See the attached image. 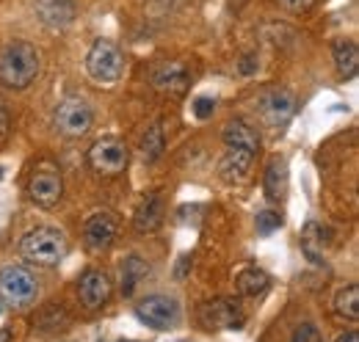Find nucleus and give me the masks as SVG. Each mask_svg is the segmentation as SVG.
Instances as JSON below:
<instances>
[{
  "label": "nucleus",
  "instance_id": "obj_9",
  "mask_svg": "<svg viewBox=\"0 0 359 342\" xmlns=\"http://www.w3.org/2000/svg\"><path fill=\"white\" fill-rule=\"evenodd\" d=\"M61 193H64V182H61V174L53 169V166H42L31 174L28 179V196L36 207L50 210L61 202Z\"/></svg>",
  "mask_w": 359,
  "mask_h": 342
},
{
  "label": "nucleus",
  "instance_id": "obj_30",
  "mask_svg": "<svg viewBox=\"0 0 359 342\" xmlns=\"http://www.w3.org/2000/svg\"><path fill=\"white\" fill-rule=\"evenodd\" d=\"M8 130V108H6V102L0 100V135Z\"/></svg>",
  "mask_w": 359,
  "mask_h": 342
},
{
  "label": "nucleus",
  "instance_id": "obj_10",
  "mask_svg": "<svg viewBox=\"0 0 359 342\" xmlns=\"http://www.w3.org/2000/svg\"><path fill=\"white\" fill-rule=\"evenodd\" d=\"M257 108H260L263 122H266L269 128L279 130L293 119L296 100H293V94H290V91H285V88H271V91H266V94L260 97Z\"/></svg>",
  "mask_w": 359,
  "mask_h": 342
},
{
  "label": "nucleus",
  "instance_id": "obj_19",
  "mask_svg": "<svg viewBox=\"0 0 359 342\" xmlns=\"http://www.w3.org/2000/svg\"><path fill=\"white\" fill-rule=\"evenodd\" d=\"M235 287H238V293L257 299V296H263V293L271 287V279H269V273H266V271H260V268H246V271H241V273H238Z\"/></svg>",
  "mask_w": 359,
  "mask_h": 342
},
{
  "label": "nucleus",
  "instance_id": "obj_17",
  "mask_svg": "<svg viewBox=\"0 0 359 342\" xmlns=\"http://www.w3.org/2000/svg\"><path fill=\"white\" fill-rule=\"evenodd\" d=\"M222 138H224L226 146H238V149H249L257 155L260 149V138H257V130L249 128L243 119H232L226 122L224 130H222Z\"/></svg>",
  "mask_w": 359,
  "mask_h": 342
},
{
  "label": "nucleus",
  "instance_id": "obj_27",
  "mask_svg": "<svg viewBox=\"0 0 359 342\" xmlns=\"http://www.w3.org/2000/svg\"><path fill=\"white\" fill-rule=\"evenodd\" d=\"M273 3L282 6V8L290 11V14H307L315 6V0H273Z\"/></svg>",
  "mask_w": 359,
  "mask_h": 342
},
{
  "label": "nucleus",
  "instance_id": "obj_23",
  "mask_svg": "<svg viewBox=\"0 0 359 342\" xmlns=\"http://www.w3.org/2000/svg\"><path fill=\"white\" fill-rule=\"evenodd\" d=\"M334 309H337V315H340V317H346V320H359V290H357V285H348V287H343V290L337 293V299H334Z\"/></svg>",
  "mask_w": 359,
  "mask_h": 342
},
{
  "label": "nucleus",
  "instance_id": "obj_21",
  "mask_svg": "<svg viewBox=\"0 0 359 342\" xmlns=\"http://www.w3.org/2000/svg\"><path fill=\"white\" fill-rule=\"evenodd\" d=\"M285 188H287V163L282 158H273L266 169V193L269 199H279L285 196Z\"/></svg>",
  "mask_w": 359,
  "mask_h": 342
},
{
  "label": "nucleus",
  "instance_id": "obj_34",
  "mask_svg": "<svg viewBox=\"0 0 359 342\" xmlns=\"http://www.w3.org/2000/svg\"><path fill=\"white\" fill-rule=\"evenodd\" d=\"M0 312H3V306H0Z\"/></svg>",
  "mask_w": 359,
  "mask_h": 342
},
{
  "label": "nucleus",
  "instance_id": "obj_28",
  "mask_svg": "<svg viewBox=\"0 0 359 342\" xmlns=\"http://www.w3.org/2000/svg\"><path fill=\"white\" fill-rule=\"evenodd\" d=\"M213 108H216V102H213L210 97H196V100H194V114H196V119H208V116L213 114Z\"/></svg>",
  "mask_w": 359,
  "mask_h": 342
},
{
  "label": "nucleus",
  "instance_id": "obj_25",
  "mask_svg": "<svg viewBox=\"0 0 359 342\" xmlns=\"http://www.w3.org/2000/svg\"><path fill=\"white\" fill-rule=\"evenodd\" d=\"M279 226H282V215L276 213V210H263V213L257 215V235H271Z\"/></svg>",
  "mask_w": 359,
  "mask_h": 342
},
{
  "label": "nucleus",
  "instance_id": "obj_24",
  "mask_svg": "<svg viewBox=\"0 0 359 342\" xmlns=\"http://www.w3.org/2000/svg\"><path fill=\"white\" fill-rule=\"evenodd\" d=\"M326 238H329V232L320 226V224H307V229H304V235H302V243H304V252L310 259H320L323 254V246H326Z\"/></svg>",
  "mask_w": 359,
  "mask_h": 342
},
{
  "label": "nucleus",
  "instance_id": "obj_14",
  "mask_svg": "<svg viewBox=\"0 0 359 342\" xmlns=\"http://www.w3.org/2000/svg\"><path fill=\"white\" fill-rule=\"evenodd\" d=\"M78 296H81L86 309H100L105 301L111 299V279L102 271L83 273L81 276V285H78Z\"/></svg>",
  "mask_w": 359,
  "mask_h": 342
},
{
  "label": "nucleus",
  "instance_id": "obj_3",
  "mask_svg": "<svg viewBox=\"0 0 359 342\" xmlns=\"http://www.w3.org/2000/svg\"><path fill=\"white\" fill-rule=\"evenodd\" d=\"M39 296L36 276L22 265H6L0 271V299L11 306H28Z\"/></svg>",
  "mask_w": 359,
  "mask_h": 342
},
{
  "label": "nucleus",
  "instance_id": "obj_15",
  "mask_svg": "<svg viewBox=\"0 0 359 342\" xmlns=\"http://www.w3.org/2000/svg\"><path fill=\"white\" fill-rule=\"evenodd\" d=\"M163 224V199L158 193H149L138 202L133 213V226L138 232H155Z\"/></svg>",
  "mask_w": 359,
  "mask_h": 342
},
{
  "label": "nucleus",
  "instance_id": "obj_5",
  "mask_svg": "<svg viewBox=\"0 0 359 342\" xmlns=\"http://www.w3.org/2000/svg\"><path fill=\"white\" fill-rule=\"evenodd\" d=\"M91 169L102 177H116L128 169L130 163V152L119 138H100L89 149Z\"/></svg>",
  "mask_w": 359,
  "mask_h": 342
},
{
  "label": "nucleus",
  "instance_id": "obj_8",
  "mask_svg": "<svg viewBox=\"0 0 359 342\" xmlns=\"http://www.w3.org/2000/svg\"><path fill=\"white\" fill-rule=\"evenodd\" d=\"M94 114H91L89 102L69 97L55 108V130L67 138H81L83 132H89Z\"/></svg>",
  "mask_w": 359,
  "mask_h": 342
},
{
  "label": "nucleus",
  "instance_id": "obj_6",
  "mask_svg": "<svg viewBox=\"0 0 359 342\" xmlns=\"http://www.w3.org/2000/svg\"><path fill=\"white\" fill-rule=\"evenodd\" d=\"M199 320L205 329L210 331H238L246 323V315L241 309V303L232 299H216L202 303L199 309Z\"/></svg>",
  "mask_w": 359,
  "mask_h": 342
},
{
  "label": "nucleus",
  "instance_id": "obj_13",
  "mask_svg": "<svg viewBox=\"0 0 359 342\" xmlns=\"http://www.w3.org/2000/svg\"><path fill=\"white\" fill-rule=\"evenodd\" d=\"M36 14L50 31H67L75 22V0H36Z\"/></svg>",
  "mask_w": 359,
  "mask_h": 342
},
{
  "label": "nucleus",
  "instance_id": "obj_18",
  "mask_svg": "<svg viewBox=\"0 0 359 342\" xmlns=\"http://www.w3.org/2000/svg\"><path fill=\"white\" fill-rule=\"evenodd\" d=\"M149 276V262L138 254L122 259V296H133L135 287Z\"/></svg>",
  "mask_w": 359,
  "mask_h": 342
},
{
  "label": "nucleus",
  "instance_id": "obj_11",
  "mask_svg": "<svg viewBox=\"0 0 359 342\" xmlns=\"http://www.w3.org/2000/svg\"><path fill=\"white\" fill-rule=\"evenodd\" d=\"M116 232H119L116 215L102 210V213H94L89 221H86L83 238H86V246H89L91 252H105V249H111V243L116 240Z\"/></svg>",
  "mask_w": 359,
  "mask_h": 342
},
{
  "label": "nucleus",
  "instance_id": "obj_16",
  "mask_svg": "<svg viewBox=\"0 0 359 342\" xmlns=\"http://www.w3.org/2000/svg\"><path fill=\"white\" fill-rule=\"evenodd\" d=\"M252 160H255V152L238 149V146H226V155L219 163V174L224 177L226 182H238V179H243L249 174Z\"/></svg>",
  "mask_w": 359,
  "mask_h": 342
},
{
  "label": "nucleus",
  "instance_id": "obj_31",
  "mask_svg": "<svg viewBox=\"0 0 359 342\" xmlns=\"http://www.w3.org/2000/svg\"><path fill=\"white\" fill-rule=\"evenodd\" d=\"M337 342H359V331H346L337 337Z\"/></svg>",
  "mask_w": 359,
  "mask_h": 342
},
{
  "label": "nucleus",
  "instance_id": "obj_33",
  "mask_svg": "<svg viewBox=\"0 0 359 342\" xmlns=\"http://www.w3.org/2000/svg\"><path fill=\"white\" fill-rule=\"evenodd\" d=\"M0 177H3V169H0Z\"/></svg>",
  "mask_w": 359,
  "mask_h": 342
},
{
  "label": "nucleus",
  "instance_id": "obj_7",
  "mask_svg": "<svg viewBox=\"0 0 359 342\" xmlns=\"http://www.w3.org/2000/svg\"><path fill=\"white\" fill-rule=\"evenodd\" d=\"M135 315L141 323H147L155 331H169L180 323V303L169 296H147L138 301Z\"/></svg>",
  "mask_w": 359,
  "mask_h": 342
},
{
  "label": "nucleus",
  "instance_id": "obj_12",
  "mask_svg": "<svg viewBox=\"0 0 359 342\" xmlns=\"http://www.w3.org/2000/svg\"><path fill=\"white\" fill-rule=\"evenodd\" d=\"M152 86L161 91V94H169V97H182L188 88H191V72L177 64V61H169V64H158L152 69Z\"/></svg>",
  "mask_w": 359,
  "mask_h": 342
},
{
  "label": "nucleus",
  "instance_id": "obj_32",
  "mask_svg": "<svg viewBox=\"0 0 359 342\" xmlns=\"http://www.w3.org/2000/svg\"><path fill=\"white\" fill-rule=\"evenodd\" d=\"M0 342H11V331L8 329H0Z\"/></svg>",
  "mask_w": 359,
  "mask_h": 342
},
{
  "label": "nucleus",
  "instance_id": "obj_2",
  "mask_svg": "<svg viewBox=\"0 0 359 342\" xmlns=\"http://www.w3.org/2000/svg\"><path fill=\"white\" fill-rule=\"evenodd\" d=\"M20 254L34 265L53 268L67 254V238L53 226H39L20 240Z\"/></svg>",
  "mask_w": 359,
  "mask_h": 342
},
{
  "label": "nucleus",
  "instance_id": "obj_29",
  "mask_svg": "<svg viewBox=\"0 0 359 342\" xmlns=\"http://www.w3.org/2000/svg\"><path fill=\"white\" fill-rule=\"evenodd\" d=\"M241 72H243V75L257 72V55H246V58L241 61Z\"/></svg>",
  "mask_w": 359,
  "mask_h": 342
},
{
  "label": "nucleus",
  "instance_id": "obj_1",
  "mask_svg": "<svg viewBox=\"0 0 359 342\" xmlns=\"http://www.w3.org/2000/svg\"><path fill=\"white\" fill-rule=\"evenodd\" d=\"M39 75V53L31 42L14 39L0 55V83L6 88H28Z\"/></svg>",
  "mask_w": 359,
  "mask_h": 342
},
{
  "label": "nucleus",
  "instance_id": "obj_20",
  "mask_svg": "<svg viewBox=\"0 0 359 342\" xmlns=\"http://www.w3.org/2000/svg\"><path fill=\"white\" fill-rule=\"evenodd\" d=\"M334 64H337V72L340 78H354L359 69V47L351 39H343V42L334 44Z\"/></svg>",
  "mask_w": 359,
  "mask_h": 342
},
{
  "label": "nucleus",
  "instance_id": "obj_22",
  "mask_svg": "<svg viewBox=\"0 0 359 342\" xmlns=\"http://www.w3.org/2000/svg\"><path fill=\"white\" fill-rule=\"evenodd\" d=\"M163 144H166V138H163V125H161V122H155L152 128L147 130L144 141H141L144 163H155V160L163 155Z\"/></svg>",
  "mask_w": 359,
  "mask_h": 342
},
{
  "label": "nucleus",
  "instance_id": "obj_4",
  "mask_svg": "<svg viewBox=\"0 0 359 342\" xmlns=\"http://www.w3.org/2000/svg\"><path fill=\"white\" fill-rule=\"evenodd\" d=\"M86 69L97 83H116L125 72V55L114 42H100L91 44L89 55H86Z\"/></svg>",
  "mask_w": 359,
  "mask_h": 342
},
{
  "label": "nucleus",
  "instance_id": "obj_26",
  "mask_svg": "<svg viewBox=\"0 0 359 342\" xmlns=\"http://www.w3.org/2000/svg\"><path fill=\"white\" fill-rule=\"evenodd\" d=\"M290 342H323V337H320V331H318L315 323H302V326L293 331V340Z\"/></svg>",
  "mask_w": 359,
  "mask_h": 342
}]
</instances>
